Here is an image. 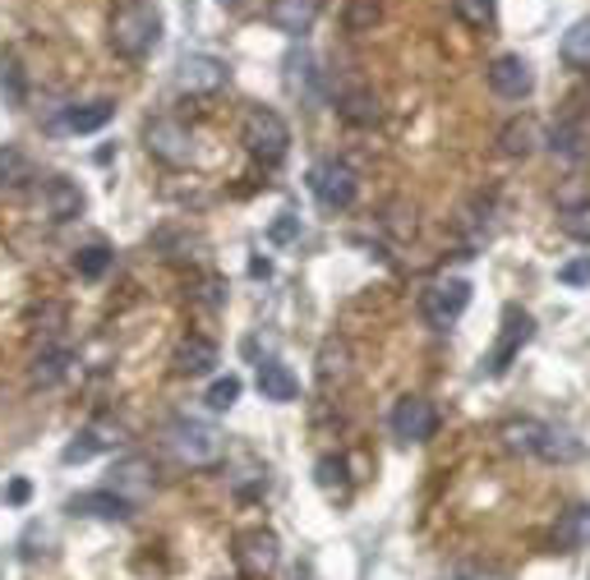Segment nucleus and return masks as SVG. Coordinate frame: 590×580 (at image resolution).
Here are the masks:
<instances>
[{"label":"nucleus","instance_id":"cd10ccee","mask_svg":"<svg viewBox=\"0 0 590 580\" xmlns=\"http://www.w3.org/2000/svg\"><path fill=\"white\" fill-rule=\"evenodd\" d=\"M342 120H351V125H374L379 120V102L374 93H351V97H342Z\"/></svg>","mask_w":590,"mask_h":580},{"label":"nucleus","instance_id":"412c9836","mask_svg":"<svg viewBox=\"0 0 590 580\" xmlns=\"http://www.w3.org/2000/svg\"><path fill=\"white\" fill-rule=\"evenodd\" d=\"M535 456H540V461H563V465H567V461H577V456H581V442L567 433V429H558V424H544Z\"/></svg>","mask_w":590,"mask_h":580},{"label":"nucleus","instance_id":"20e7f679","mask_svg":"<svg viewBox=\"0 0 590 580\" xmlns=\"http://www.w3.org/2000/svg\"><path fill=\"white\" fill-rule=\"evenodd\" d=\"M466 309H471V281L466 277H443V281L420 290V318L433 332H448Z\"/></svg>","mask_w":590,"mask_h":580},{"label":"nucleus","instance_id":"c756f323","mask_svg":"<svg viewBox=\"0 0 590 580\" xmlns=\"http://www.w3.org/2000/svg\"><path fill=\"white\" fill-rule=\"evenodd\" d=\"M452 10L471 28H489L494 24V0H452Z\"/></svg>","mask_w":590,"mask_h":580},{"label":"nucleus","instance_id":"4468645a","mask_svg":"<svg viewBox=\"0 0 590 580\" xmlns=\"http://www.w3.org/2000/svg\"><path fill=\"white\" fill-rule=\"evenodd\" d=\"M319 19V0H268V24L287 37H304Z\"/></svg>","mask_w":590,"mask_h":580},{"label":"nucleus","instance_id":"393cba45","mask_svg":"<svg viewBox=\"0 0 590 580\" xmlns=\"http://www.w3.org/2000/svg\"><path fill=\"white\" fill-rule=\"evenodd\" d=\"M540 433H544V424H540V419H517V424H508V429H502V442H508V452L535 456Z\"/></svg>","mask_w":590,"mask_h":580},{"label":"nucleus","instance_id":"7ed1b4c3","mask_svg":"<svg viewBox=\"0 0 590 580\" xmlns=\"http://www.w3.org/2000/svg\"><path fill=\"white\" fill-rule=\"evenodd\" d=\"M166 448L181 465H189V471H212V465L222 461L227 442L208 419H176L166 429Z\"/></svg>","mask_w":590,"mask_h":580},{"label":"nucleus","instance_id":"f257e3e1","mask_svg":"<svg viewBox=\"0 0 590 580\" xmlns=\"http://www.w3.org/2000/svg\"><path fill=\"white\" fill-rule=\"evenodd\" d=\"M162 47V10L148 0H120L112 14V51L125 60H143Z\"/></svg>","mask_w":590,"mask_h":580},{"label":"nucleus","instance_id":"473e14b6","mask_svg":"<svg viewBox=\"0 0 590 580\" xmlns=\"http://www.w3.org/2000/svg\"><path fill=\"white\" fill-rule=\"evenodd\" d=\"M65 364H70V355H65V350H47L37 360V383H56V378L65 373Z\"/></svg>","mask_w":590,"mask_h":580},{"label":"nucleus","instance_id":"6ab92c4d","mask_svg":"<svg viewBox=\"0 0 590 580\" xmlns=\"http://www.w3.org/2000/svg\"><path fill=\"white\" fill-rule=\"evenodd\" d=\"M346 378H351V346L342 337H327L319 350V383L333 387V383H346Z\"/></svg>","mask_w":590,"mask_h":580},{"label":"nucleus","instance_id":"bb28decb","mask_svg":"<svg viewBox=\"0 0 590 580\" xmlns=\"http://www.w3.org/2000/svg\"><path fill=\"white\" fill-rule=\"evenodd\" d=\"M549 148L563 152L567 162H581V158H586V129H581V125H558V129L549 134Z\"/></svg>","mask_w":590,"mask_h":580},{"label":"nucleus","instance_id":"2eb2a0df","mask_svg":"<svg viewBox=\"0 0 590 580\" xmlns=\"http://www.w3.org/2000/svg\"><path fill=\"white\" fill-rule=\"evenodd\" d=\"M116 442H125L116 424H89V429H83V433L70 442V448L60 452V461H65V465H83V461H93L97 452L116 448Z\"/></svg>","mask_w":590,"mask_h":580},{"label":"nucleus","instance_id":"dca6fc26","mask_svg":"<svg viewBox=\"0 0 590 580\" xmlns=\"http://www.w3.org/2000/svg\"><path fill=\"white\" fill-rule=\"evenodd\" d=\"M171 369H176L181 378H204L217 369V346L208 337H185L176 346V355H171Z\"/></svg>","mask_w":590,"mask_h":580},{"label":"nucleus","instance_id":"2f4dec72","mask_svg":"<svg viewBox=\"0 0 590 580\" xmlns=\"http://www.w3.org/2000/svg\"><path fill=\"white\" fill-rule=\"evenodd\" d=\"M106 267H112V250H106V244H89V250L79 254V272L89 277V281H97Z\"/></svg>","mask_w":590,"mask_h":580},{"label":"nucleus","instance_id":"9b49d317","mask_svg":"<svg viewBox=\"0 0 590 580\" xmlns=\"http://www.w3.org/2000/svg\"><path fill=\"white\" fill-rule=\"evenodd\" d=\"M489 88H494L498 97H508V102L531 97V88H535L531 60H521V56H498V60L489 65Z\"/></svg>","mask_w":590,"mask_h":580},{"label":"nucleus","instance_id":"9d476101","mask_svg":"<svg viewBox=\"0 0 590 580\" xmlns=\"http://www.w3.org/2000/svg\"><path fill=\"white\" fill-rule=\"evenodd\" d=\"M433 429H439V415H433L425 396H402L392 406V433L402 442H425V438H433Z\"/></svg>","mask_w":590,"mask_h":580},{"label":"nucleus","instance_id":"aec40b11","mask_svg":"<svg viewBox=\"0 0 590 580\" xmlns=\"http://www.w3.org/2000/svg\"><path fill=\"white\" fill-rule=\"evenodd\" d=\"M42 198H47V217L51 221H70V217L83 212V194L70 181H60V175H51V181L42 185Z\"/></svg>","mask_w":590,"mask_h":580},{"label":"nucleus","instance_id":"a878e982","mask_svg":"<svg viewBox=\"0 0 590 580\" xmlns=\"http://www.w3.org/2000/svg\"><path fill=\"white\" fill-rule=\"evenodd\" d=\"M379 19H383V5H379V0H346V14H342L346 33H374Z\"/></svg>","mask_w":590,"mask_h":580},{"label":"nucleus","instance_id":"f8f14e48","mask_svg":"<svg viewBox=\"0 0 590 580\" xmlns=\"http://www.w3.org/2000/svg\"><path fill=\"white\" fill-rule=\"evenodd\" d=\"M112 494H120L129 507H143L148 498H152V461H143V456H125V461H116V471H112Z\"/></svg>","mask_w":590,"mask_h":580},{"label":"nucleus","instance_id":"423d86ee","mask_svg":"<svg viewBox=\"0 0 590 580\" xmlns=\"http://www.w3.org/2000/svg\"><path fill=\"white\" fill-rule=\"evenodd\" d=\"M535 337V318L527 314V309H508L502 314V327H498V341H494V350L485 355V373L489 378H502L512 364H517V355H521V346H527Z\"/></svg>","mask_w":590,"mask_h":580},{"label":"nucleus","instance_id":"a211bd4d","mask_svg":"<svg viewBox=\"0 0 590 580\" xmlns=\"http://www.w3.org/2000/svg\"><path fill=\"white\" fill-rule=\"evenodd\" d=\"M258 392H264V401H277V406H287V401L300 396V378L281 364V360H264L258 364Z\"/></svg>","mask_w":590,"mask_h":580},{"label":"nucleus","instance_id":"f3484780","mask_svg":"<svg viewBox=\"0 0 590 580\" xmlns=\"http://www.w3.org/2000/svg\"><path fill=\"white\" fill-rule=\"evenodd\" d=\"M590 544V502H577L567 507L558 525H554V548L558 553H581Z\"/></svg>","mask_w":590,"mask_h":580},{"label":"nucleus","instance_id":"5701e85b","mask_svg":"<svg viewBox=\"0 0 590 580\" xmlns=\"http://www.w3.org/2000/svg\"><path fill=\"white\" fill-rule=\"evenodd\" d=\"M502 152L508 158H531L535 152V143H540V129H535V120L531 116H521V120H508V129H502Z\"/></svg>","mask_w":590,"mask_h":580},{"label":"nucleus","instance_id":"e433bc0d","mask_svg":"<svg viewBox=\"0 0 590 580\" xmlns=\"http://www.w3.org/2000/svg\"><path fill=\"white\" fill-rule=\"evenodd\" d=\"M10 502H28V484H24V479L10 484Z\"/></svg>","mask_w":590,"mask_h":580},{"label":"nucleus","instance_id":"1a4fd4ad","mask_svg":"<svg viewBox=\"0 0 590 580\" xmlns=\"http://www.w3.org/2000/svg\"><path fill=\"white\" fill-rule=\"evenodd\" d=\"M143 143H148L152 158L166 162V166H185V162L194 158L189 129H185L181 120H148V129H143Z\"/></svg>","mask_w":590,"mask_h":580},{"label":"nucleus","instance_id":"b1692460","mask_svg":"<svg viewBox=\"0 0 590 580\" xmlns=\"http://www.w3.org/2000/svg\"><path fill=\"white\" fill-rule=\"evenodd\" d=\"M563 60L572 65V70H590V19H577L572 28L563 33Z\"/></svg>","mask_w":590,"mask_h":580},{"label":"nucleus","instance_id":"c85d7f7f","mask_svg":"<svg viewBox=\"0 0 590 580\" xmlns=\"http://www.w3.org/2000/svg\"><path fill=\"white\" fill-rule=\"evenodd\" d=\"M558 231L572 235V240H581V244H590V204L563 208V212H558Z\"/></svg>","mask_w":590,"mask_h":580},{"label":"nucleus","instance_id":"0eeeda50","mask_svg":"<svg viewBox=\"0 0 590 580\" xmlns=\"http://www.w3.org/2000/svg\"><path fill=\"white\" fill-rule=\"evenodd\" d=\"M277 562H281V544H277L273 530H245V534H235V571L245 576V580L273 576Z\"/></svg>","mask_w":590,"mask_h":580},{"label":"nucleus","instance_id":"6e6552de","mask_svg":"<svg viewBox=\"0 0 590 580\" xmlns=\"http://www.w3.org/2000/svg\"><path fill=\"white\" fill-rule=\"evenodd\" d=\"M176 88L189 97H212V93H222L227 88V60H217L208 51H189L181 56L176 65Z\"/></svg>","mask_w":590,"mask_h":580},{"label":"nucleus","instance_id":"f704fd0d","mask_svg":"<svg viewBox=\"0 0 590 580\" xmlns=\"http://www.w3.org/2000/svg\"><path fill=\"white\" fill-rule=\"evenodd\" d=\"M10 83V102L19 106L24 102V79H19V65H14V56H0V88Z\"/></svg>","mask_w":590,"mask_h":580},{"label":"nucleus","instance_id":"4be33fe9","mask_svg":"<svg viewBox=\"0 0 590 580\" xmlns=\"http://www.w3.org/2000/svg\"><path fill=\"white\" fill-rule=\"evenodd\" d=\"M116 116V106L112 102H89V106H70L65 111V120L60 129H70V134H97L106 120Z\"/></svg>","mask_w":590,"mask_h":580},{"label":"nucleus","instance_id":"ddd939ff","mask_svg":"<svg viewBox=\"0 0 590 580\" xmlns=\"http://www.w3.org/2000/svg\"><path fill=\"white\" fill-rule=\"evenodd\" d=\"M70 517H97V521H129L139 507H129L120 494H112V488H93V494H74L70 502Z\"/></svg>","mask_w":590,"mask_h":580},{"label":"nucleus","instance_id":"7c9ffc66","mask_svg":"<svg viewBox=\"0 0 590 580\" xmlns=\"http://www.w3.org/2000/svg\"><path fill=\"white\" fill-rule=\"evenodd\" d=\"M235 401H240V378H235V373L217 378V383L208 387V406H212V410H231Z\"/></svg>","mask_w":590,"mask_h":580},{"label":"nucleus","instance_id":"39448f33","mask_svg":"<svg viewBox=\"0 0 590 580\" xmlns=\"http://www.w3.org/2000/svg\"><path fill=\"white\" fill-rule=\"evenodd\" d=\"M310 189L314 198L327 208V212H346L356 204V194H360V175L351 162H342V158H323L314 171H310Z\"/></svg>","mask_w":590,"mask_h":580},{"label":"nucleus","instance_id":"c9c22d12","mask_svg":"<svg viewBox=\"0 0 590 580\" xmlns=\"http://www.w3.org/2000/svg\"><path fill=\"white\" fill-rule=\"evenodd\" d=\"M296 235H300V217H296V212H281L273 227H268V240H273V244H291Z\"/></svg>","mask_w":590,"mask_h":580},{"label":"nucleus","instance_id":"f03ea898","mask_svg":"<svg viewBox=\"0 0 590 580\" xmlns=\"http://www.w3.org/2000/svg\"><path fill=\"white\" fill-rule=\"evenodd\" d=\"M240 143H245L254 162L277 166V162H287V152H291V129L273 106H250L245 120H240Z\"/></svg>","mask_w":590,"mask_h":580},{"label":"nucleus","instance_id":"72a5a7b5","mask_svg":"<svg viewBox=\"0 0 590 580\" xmlns=\"http://www.w3.org/2000/svg\"><path fill=\"white\" fill-rule=\"evenodd\" d=\"M558 281H563V286H572V290H577V286H590V254H586V258H572V263H563V267H558Z\"/></svg>","mask_w":590,"mask_h":580}]
</instances>
